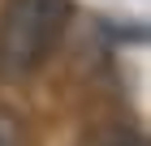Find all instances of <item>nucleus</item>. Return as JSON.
<instances>
[{"instance_id":"1","label":"nucleus","mask_w":151,"mask_h":146,"mask_svg":"<svg viewBox=\"0 0 151 146\" xmlns=\"http://www.w3.org/2000/svg\"><path fill=\"white\" fill-rule=\"evenodd\" d=\"M69 0H9L0 17V78H30L69 26Z\"/></svg>"},{"instance_id":"2","label":"nucleus","mask_w":151,"mask_h":146,"mask_svg":"<svg viewBox=\"0 0 151 146\" xmlns=\"http://www.w3.org/2000/svg\"><path fill=\"white\" fill-rule=\"evenodd\" d=\"M0 146H26V133H22V125L13 120L4 108H0Z\"/></svg>"},{"instance_id":"3","label":"nucleus","mask_w":151,"mask_h":146,"mask_svg":"<svg viewBox=\"0 0 151 146\" xmlns=\"http://www.w3.org/2000/svg\"><path fill=\"white\" fill-rule=\"evenodd\" d=\"M104 146H147V142H142V133H134V129H125V125H116V129L104 133Z\"/></svg>"}]
</instances>
